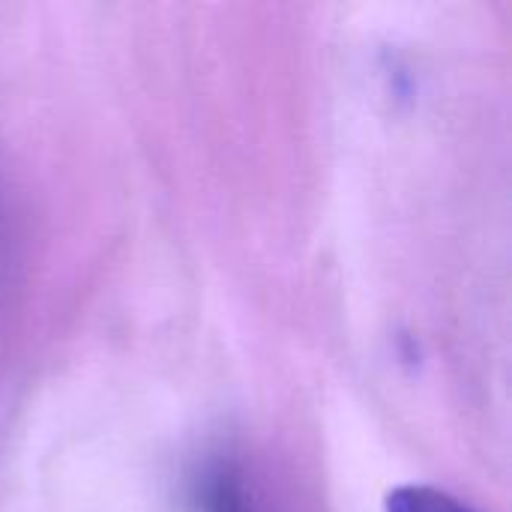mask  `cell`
<instances>
[{
  "mask_svg": "<svg viewBox=\"0 0 512 512\" xmlns=\"http://www.w3.org/2000/svg\"><path fill=\"white\" fill-rule=\"evenodd\" d=\"M195 512H252L243 474L231 459H213L195 480Z\"/></svg>",
  "mask_w": 512,
  "mask_h": 512,
  "instance_id": "obj_1",
  "label": "cell"
},
{
  "mask_svg": "<svg viewBox=\"0 0 512 512\" xmlns=\"http://www.w3.org/2000/svg\"><path fill=\"white\" fill-rule=\"evenodd\" d=\"M387 512H474L468 504L432 486H402L390 492Z\"/></svg>",
  "mask_w": 512,
  "mask_h": 512,
  "instance_id": "obj_2",
  "label": "cell"
}]
</instances>
